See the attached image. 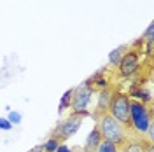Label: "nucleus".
<instances>
[{
	"mask_svg": "<svg viewBox=\"0 0 154 152\" xmlns=\"http://www.w3.org/2000/svg\"><path fill=\"white\" fill-rule=\"evenodd\" d=\"M95 121H96L95 126L100 129L102 138L116 143L119 149L130 140L128 138V128L123 126L117 119H114L109 112H98V114H95Z\"/></svg>",
	"mask_w": 154,
	"mask_h": 152,
	"instance_id": "1",
	"label": "nucleus"
},
{
	"mask_svg": "<svg viewBox=\"0 0 154 152\" xmlns=\"http://www.w3.org/2000/svg\"><path fill=\"white\" fill-rule=\"evenodd\" d=\"M151 123H152V110L142 102L130 98V128H133L138 135H145Z\"/></svg>",
	"mask_w": 154,
	"mask_h": 152,
	"instance_id": "2",
	"label": "nucleus"
},
{
	"mask_svg": "<svg viewBox=\"0 0 154 152\" xmlns=\"http://www.w3.org/2000/svg\"><path fill=\"white\" fill-rule=\"evenodd\" d=\"M107 112L130 129V96L126 93H112Z\"/></svg>",
	"mask_w": 154,
	"mask_h": 152,
	"instance_id": "3",
	"label": "nucleus"
},
{
	"mask_svg": "<svg viewBox=\"0 0 154 152\" xmlns=\"http://www.w3.org/2000/svg\"><path fill=\"white\" fill-rule=\"evenodd\" d=\"M93 91H95V89L89 86L88 81L81 82V84L74 89V93H72V103H70V108H72L75 114H81L82 117H86L88 115V105H89V102H91Z\"/></svg>",
	"mask_w": 154,
	"mask_h": 152,
	"instance_id": "4",
	"label": "nucleus"
},
{
	"mask_svg": "<svg viewBox=\"0 0 154 152\" xmlns=\"http://www.w3.org/2000/svg\"><path fill=\"white\" fill-rule=\"evenodd\" d=\"M82 119H84V117H82L81 114L72 112V114L63 121V123H60L56 128L53 129L51 136H53V138H56L60 143H65L72 135H75L77 131H79V128H81V124H82Z\"/></svg>",
	"mask_w": 154,
	"mask_h": 152,
	"instance_id": "5",
	"label": "nucleus"
},
{
	"mask_svg": "<svg viewBox=\"0 0 154 152\" xmlns=\"http://www.w3.org/2000/svg\"><path fill=\"white\" fill-rule=\"evenodd\" d=\"M119 74L121 77H131L140 70V51L137 49H128L121 61H119Z\"/></svg>",
	"mask_w": 154,
	"mask_h": 152,
	"instance_id": "6",
	"label": "nucleus"
},
{
	"mask_svg": "<svg viewBox=\"0 0 154 152\" xmlns=\"http://www.w3.org/2000/svg\"><path fill=\"white\" fill-rule=\"evenodd\" d=\"M152 145V142L144 140V138H133L121 147V152H147V149Z\"/></svg>",
	"mask_w": 154,
	"mask_h": 152,
	"instance_id": "7",
	"label": "nucleus"
},
{
	"mask_svg": "<svg viewBox=\"0 0 154 152\" xmlns=\"http://www.w3.org/2000/svg\"><path fill=\"white\" fill-rule=\"evenodd\" d=\"M102 140H103V138H102V133H100V129L95 126V128L89 131V135H88L86 143H84V150H86V152H95L96 147L100 145Z\"/></svg>",
	"mask_w": 154,
	"mask_h": 152,
	"instance_id": "8",
	"label": "nucleus"
},
{
	"mask_svg": "<svg viewBox=\"0 0 154 152\" xmlns=\"http://www.w3.org/2000/svg\"><path fill=\"white\" fill-rule=\"evenodd\" d=\"M112 87H103L100 91V96H98V105H96V112H107V107H109V102H110V96H112Z\"/></svg>",
	"mask_w": 154,
	"mask_h": 152,
	"instance_id": "9",
	"label": "nucleus"
},
{
	"mask_svg": "<svg viewBox=\"0 0 154 152\" xmlns=\"http://www.w3.org/2000/svg\"><path fill=\"white\" fill-rule=\"evenodd\" d=\"M128 49H130V47H128L126 44H123V46H119V47L112 49V51L109 53V63H110V65H114V67H117V65H119V61H121V58H123V54H125Z\"/></svg>",
	"mask_w": 154,
	"mask_h": 152,
	"instance_id": "10",
	"label": "nucleus"
},
{
	"mask_svg": "<svg viewBox=\"0 0 154 152\" xmlns=\"http://www.w3.org/2000/svg\"><path fill=\"white\" fill-rule=\"evenodd\" d=\"M130 98H133V100H137V102H142V103H151V100H152V96H151V91H147V89H144V87H138V89H133L131 91V95H130Z\"/></svg>",
	"mask_w": 154,
	"mask_h": 152,
	"instance_id": "11",
	"label": "nucleus"
},
{
	"mask_svg": "<svg viewBox=\"0 0 154 152\" xmlns=\"http://www.w3.org/2000/svg\"><path fill=\"white\" fill-rule=\"evenodd\" d=\"M95 152H119V147H117L116 143L109 142V140H102L100 145L96 147Z\"/></svg>",
	"mask_w": 154,
	"mask_h": 152,
	"instance_id": "12",
	"label": "nucleus"
},
{
	"mask_svg": "<svg viewBox=\"0 0 154 152\" xmlns=\"http://www.w3.org/2000/svg\"><path fill=\"white\" fill-rule=\"evenodd\" d=\"M72 93H74V89H67L65 91V95L61 96L60 107H58V112H63V110H67L70 107V103H72Z\"/></svg>",
	"mask_w": 154,
	"mask_h": 152,
	"instance_id": "13",
	"label": "nucleus"
},
{
	"mask_svg": "<svg viewBox=\"0 0 154 152\" xmlns=\"http://www.w3.org/2000/svg\"><path fill=\"white\" fill-rule=\"evenodd\" d=\"M58 145H60V142H58L56 138H53V136H49L48 140L42 143V147H44V152H56Z\"/></svg>",
	"mask_w": 154,
	"mask_h": 152,
	"instance_id": "14",
	"label": "nucleus"
},
{
	"mask_svg": "<svg viewBox=\"0 0 154 152\" xmlns=\"http://www.w3.org/2000/svg\"><path fill=\"white\" fill-rule=\"evenodd\" d=\"M7 121H9L12 126L14 124H21V121H23V117H21V114H19L18 110H9V115H7Z\"/></svg>",
	"mask_w": 154,
	"mask_h": 152,
	"instance_id": "15",
	"label": "nucleus"
},
{
	"mask_svg": "<svg viewBox=\"0 0 154 152\" xmlns=\"http://www.w3.org/2000/svg\"><path fill=\"white\" fill-rule=\"evenodd\" d=\"M14 126L7 121V117H0V129H4V131H11Z\"/></svg>",
	"mask_w": 154,
	"mask_h": 152,
	"instance_id": "16",
	"label": "nucleus"
},
{
	"mask_svg": "<svg viewBox=\"0 0 154 152\" xmlns=\"http://www.w3.org/2000/svg\"><path fill=\"white\" fill-rule=\"evenodd\" d=\"M152 33H154V25L151 23L149 26H147V30H145V33L142 35V38H147V42H152Z\"/></svg>",
	"mask_w": 154,
	"mask_h": 152,
	"instance_id": "17",
	"label": "nucleus"
},
{
	"mask_svg": "<svg viewBox=\"0 0 154 152\" xmlns=\"http://www.w3.org/2000/svg\"><path fill=\"white\" fill-rule=\"evenodd\" d=\"M56 152H72V149L68 147L67 143H60V145H58V149H56Z\"/></svg>",
	"mask_w": 154,
	"mask_h": 152,
	"instance_id": "18",
	"label": "nucleus"
},
{
	"mask_svg": "<svg viewBox=\"0 0 154 152\" xmlns=\"http://www.w3.org/2000/svg\"><path fill=\"white\" fill-rule=\"evenodd\" d=\"M28 152H44V147H42V143H40V145H35L33 149H30Z\"/></svg>",
	"mask_w": 154,
	"mask_h": 152,
	"instance_id": "19",
	"label": "nucleus"
},
{
	"mask_svg": "<svg viewBox=\"0 0 154 152\" xmlns=\"http://www.w3.org/2000/svg\"><path fill=\"white\" fill-rule=\"evenodd\" d=\"M72 152H86V150H84V149H74Z\"/></svg>",
	"mask_w": 154,
	"mask_h": 152,
	"instance_id": "20",
	"label": "nucleus"
},
{
	"mask_svg": "<svg viewBox=\"0 0 154 152\" xmlns=\"http://www.w3.org/2000/svg\"><path fill=\"white\" fill-rule=\"evenodd\" d=\"M147 152H154V147H152V145H151V147L147 149Z\"/></svg>",
	"mask_w": 154,
	"mask_h": 152,
	"instance_id": "21",
	"label": "nucleus"
}]
</instances>
